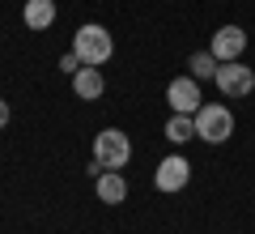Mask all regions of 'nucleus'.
Wrapping results in <instances>:
<instances>
[{
  "instance_id": "3",
  "label": "nucleus",
  "mask_w": 255,
  "mask_h": 234,
  "mask_svg": "<svg viewBox=\"0 0 255 234\" xmlns=\"http://www.w3.org/2000/svg\"><path fill=\"white\" fill-rule=\"evenodd\" d=\"M213 85L221 90V98H247L255 90V68L243 64V60H226L213 72Z\"/></svg>"
},
{
  "instance_id": "11",
  "label": "nucleus",
  "mask_w": 255,
  "mask_h": 234,
  "mask_svg": "<svg viewBox=\"0 0 255 234\" xmlns=\"http://www.w3.org/2000/svg\"><path fill=\"white\" fill-rule=\"evenodd\" d=\"M166 141H174V145L196 141V119H191V115H170V119H166Z\"/></svg>"
},
{
  "instance_id": "13",
  "label": "nucleus",
  "mask_w": 255,
  "mask_h": 234,
  "mask_svg": "<svg viewBox=\"0 0 255 234\" xmlns=\"http://www.w3.org/2000/svg\"><path fill=\"white\" fill-rule=\"evenodd\" d=\"M60 68L68 72V77H73V72H81V55H77V51H68V55L60 60Z\"/></svg>"
},
{
  "instance_id": "6",
  "label": "nucleus",
  "mask_w": 255,
  "mask_h": 234,
  "mask_svg": "<svg viewBox=\"0 0 255 234\" xmlns=\"http://www.w3.org/2000/svg\"><path fill=\"white\" fill-rule=\"evenodd\" d=\"M187 179H191V162L183 158V153H170V158L157 162V175H153L157 192H183V188H187Z\"/></svg>"
},
{
  "instance_id": "2",
  "label": "nucleus",
  "mask_w": 255,
  "mask_h": 234,
  "mask_svg": "<svg viewBox=\"0 0 255 234\" xmlns=\"http://www.w3.org/2000/svg\"><path fill=\"white\" fill-rule=\"evenodd\" d=\"M191 119H196V136L209 141V145H226L230 136H234V115H230V107H221V102H204Z\"/></svg>"
},
{
  "instance_id": "4",
  "label": "nucleus",
  "mask_w": 255,
  "mask_h": 234,
  "mask_svg": "<svg viewBox=\"0 0 255 234\" xmlns=\"http://www.w3.org/2000/svg\"><path fill=\"white\" fill-rule=\"evenodd\" d=\"M94 158H98L107 171H124L128 158H132V141H128V132H119V128H102V132L94 136Z\"/></svg>"
},
{
  "instance_id": "9",
  "label": "nucleus",
  "mask_w": 255,
  "mask_h": 234,
  "mask_svg": "<svg viewBox=\"0 0 255 234\" xmlns=\"http://www.w3.org/2000/svg\"><path fill=\"white\" fill-rule=\"evenodd\" d=\"M21 21H26L30 30H51V21H55V0H26Z\"/></svg>"
},
{
  "instance_id": "7",
  "label": "nucleus",
  "mask_w": 255,
  "mask_h": 234,
  "mask_svg": "<svg viewBox=\"0 0 255 234\" xmlns=\"http://www.w3.org/2000/svg\"><path fill=\"white\" fill-rule=\"evenodd\" d=\"M243 47H247V30H243V26H221L217 34H213V47H209V51L217 55V64H226V60H238Z\"/></svg>"
},
{
  "instance_id": "1",
  "label": "nucleus",
  "mask_w": 255,
  "mask_h": 234,
  "mask_svg": "<svg viewBox=\"0 0 255 234\" xmlns=\"http://www.w3.org/2000/svg\"><path fill=\"white\" fill-rule=\"evenodd\" d=\"M73 51L81 55V64H90V68H102V64L115 55V38H111V30H107V26H98V21H85V26L73 34Z\"/></svg>"
},
{
  "instance_id": "10",
  "label": "nucleus",
  "mask_w": 255,
  "mask_h": 234,
  "mask_svg": "<svg viewBox=\"0 0 255 234\" xmlns=\"http://www.w3.org/2000/svg\"><path fill=\"white\" fill-rule=\"evenodd\" d=\"M98 200L102 205H124L128 200V183H124L119 171H102L98 175Z\"/></svg>"
},
{
  "instance_id": "12",
  "label": "nucleus",
  "mask_w": 255,
  "mask_h": 234,
  "mask_svg": "<svg viewBox=\"0 0 255 234\" xmlns=\"http://www.w3.org/2000/svg\"><path fill=\"white\" fill-rule=\"evenodd\" d=\"M187 68H191V77H196V81H204V77H213V72H217V55L213 51H196L187 60Z\"/></svg>"
},
{
  "instance_id": "14",
  "label": "nucleus",
  "mask_w": 255,
  "mask_h": 234,
  "mask_svg": "<svg viewBox=\"0 0 255 234\" xmlns=\"http://www.w3.org/2000/svg\"><path fill=\"white\" fill-rule=\"evenodd\" d=\"M0 128H9V102L0 98Z\"/></svg>"
},
{
  "instance_id": "5",
  "label": "nucleus",
  "mask_w": 255,
  "mask_h": 234,
  "mask_svg": "<svg viewBox=\"0 0 255 234\" xmlns=\"http://www.w3.org/2000/svg\"><path fill=\"white\" fill-rule=\"evenodd\" d=\"M166 102H170L174 115H196V111L204 107L200 102V81H196V77H174V81L166 85Z\"/></svg>"
},
{
  "instance_id": "8",
  "label": "nucleus",
  "mask_w": 255,
  "mask_h": 234,
  "mask_svg": "<svg viewBox=\"0 0 255 234\" xmlns=\"http://www.w3.org/2000/svg\"><path fill=\"white\" fill-rule=\"evenodd\" d=\"M102 90H107V81H102V72H98V68L81 64V72H73V94H77V98L94 102V98H102Z\"/></svg>"
}]
</instances>
